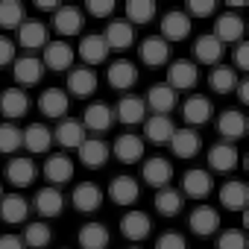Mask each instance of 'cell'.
<instances>
[{"mask_svg":"<svg viewBox=\"0 0 249 249\" xmlns=\"http://www.w3.org/2000/svg\"><path fill=\"white\" fill-rule=\"evenodd\" d=\"M94 91H97V73L91 71V68H71L68 71V94H73V97H94Z\"/></svg>","mask_w":249,"mask_h":249,"instance_id":"cell-9","label":"cell"},{"mask_svg":"<svg viewBox=\"0 0 249 249\" xmlns=\"http://www.w3.org/2000/svg\"><path fill=\"white\" fill-rule=\"evenodd\" d=\"M156 249H188V243H185V237L179 231H164L156 240Z\"/></svg>","mask_w":249,"mask_h":249,"instance_id":"cell-48","label":"cell"},{"mask_svg":"<svg viewBox=\"0 0 249 249\" xmlns=\"http://www.w3.org/2000/svg\"><path fill=\"white\" fill-rule=\"evenodd\" d=\"M44 62L36 59V56H21L12 62V76L21 82V85H38L41 76H44Z\"/></svg>","mask_w":249,"mask_h":249,"instance_id":"cell-13","label":"cell"},{"mask_svg":"<svg viewBox=\"0 0 249 249\" xmlns=\"http://www.w3.org/2000/svg\"><path fill=\"white\" fill-rule=\"evenodd\" d=\"M53 141L65 150H79V144L85 141V129L79 120H59V126L53 129Z\"/></svg>","mask_w":249,"mask_h":249,"instance_id":"cell-22","label":"cell"},{"mask_svg":"<svg viewBox=\"0 0 249 249\" xmlns=\"http://www.w3.org/2000/svg\"><path fill=\"white\" fill-rule=\"evenodd\" d=\"M103 38H106L108 50H129V47H132V41H135V27H132L129 21L117 18V21H111V24L106 27Z\"/></svg>","mask_w":249,"mask_h":249,"instance_id":"cell-12","label":"cell"},{"mask_svg":"<svg viewBox=\"0 0 249 249\" xmlns=\"http://www.w3.org/2000/svg\"><path fill=\"white\" fill-rule=\"evenodd\" d=\"M220 202H223L229 211H243L246 202H249V188H246L240 179L226 182V185L220 188Z\"/></svg>","mask_w":249,"mask_h":249,"instance_id":"cell-37","label":"cell"},{"mask_svg":"<svg viewBox=\"0 0 249 249\" xmlns=\"http://www.w3.org/2000/svg\"><path fill=\"white\" fill-rule=\"evenodd\" d=\"M12 62H15V41L6 38V36H0V68L12 65Z\"/></svg>","mask_w":249,"mask_h":249,"instance_id":"cell-50","label":"cell"},{"mask_svg":"<svg viewBox=\"0 0 249 249\" xmlns=\"http://www.w3.org/2000/svg\"><path fill=\"white\" fill-rule=\"evenodd\" d=\"M33 208L38 211V217H59L65 211V196L59 188H41L33 199Z\"/></svg>","mask_w":249,"mask_h":249,"instance_id":"cell-19","label":"cell"},{"mask_svg":"<svg viewBox=\"0 0 249 249\" xmlns=\"http://www.w3.org/2000/svg\"><path fill=\"white\" fill-rule=\"evenodd\" d=\"M71 202H73L76 211L94 214V211L103 205V191H100V185H94V182H79V185L73 188V194H71Z\"/></svg>","mask_w":249,"mask_h":249,"instance_id":"cell-6","label":"cell"},{"mask_svg":"<svg viewBox=\"0 0 249 249\" xmlns=\"http://www.w3.org/2000/svg\"><path fill=\"white\" fill-rule=\"evenodd\" d=\"M217 129H220V135L226 138V144L243 138V135H246V117H243V111H240V108H226V111L220 114V120H217Z\"/></svg>","mask_w":249,"mask_h":249,"instance_id":"cell-21","label":"cell"},{"mask_svg":"<svg viewBox=\"0 0 249 249\" xmlns=\"http://www.w3.org/2000/svg\"><path fill=\"white\" fill-rule=\"evenodd\" d=\"M73 59H76V50L68 44V41H47V47H44V68H50V71H71L73 68Z\"/></svg>","mask_w":249,"mask_h":249,"instance_id":"cell-1","label":"cell"},{"mask_svg":"<svg viewBox=\"0 0 249 249\" xmlns=\"http://www.w3.org/2000/svg\"><path fill=\"white\" fill-rule=\"evenodd\" d=\"M217 249H246V234L243 229H226L217 237Z\"/></svg>","mask_w":249,"mask_h":249,"instance_id":"cell-46","label":"cell"},{"mask_svg":"<svg viewBox=\"0 0 249 249\" xmlns=\"http://www.w3.org/2000/svg\"><path fill=\"white\" fill-rule=\"evenodd\" d=\"M53 30L59 36H79V30H82V12L76 6H59L53 12Z\"/></svg>","mask_w":249,"mask_h":249,"instance_id":"cell-29","label":"cell"},{"mask_svg":"<svg viewBox=\"0 0 249 249\" xmlns=\"http://www.w3.org/2000/svg\"><path fill=\"white\" fill-rule=\"evenodd\" d=\"M243 30H246V24H243V18L237 15V12H223L220 18H217V24H214V38L226 47V44H237L240 38H243Z\"/></svg>","mask_w":249,"mask_h":249,"instance_id":"cell-3","label":"cell"},{"mask_svg":"<svg viewBox=\"0 0 249 249\" xmlns=\"http://www.w3.org/2000/svg\"><path fill=\"white\" fill-rule=\"evenodd\" d=\"M0 249H27L21 234H0Z\"/></svg>","mask_w":249,"mask_h":249,"instance_id":"cell-52","label":"cell"},{"mask_svg":"<svg viewBox=\"0 0 249 249\" xmlns=\"http://www.w3.org/2000/svg\"><path fill=\"white\" fill-rule=\"evenodd\" d=\"M27 18H24V6L18 0H0V27L3 30H15L21 27Z\"/></svg>","mask_w":249,"mask_h":249,"instance_id":"cell-44","label":"cell"},{"mask_svg":"<svg viewBox=\"0 0 249 249\" xmlns=\"http://www.w3.org/2000/svg\"><path fill=\"white\" fill-rule=\"evenodd\" d=\"M6 179L15 185V188H27L33 179H36V164H33V159H12L9 164H6Z\"/></svg>","mask_w":249,"mask_h":249,"instance_id":"cell-38","label":"cell"},{"mask_svg":"<svg viewBox=\"0 0 249 249\" xmlns=\"http://www.w3.org/2000/svg\"><path fill=\"white\" fill-rule=\"evenodd\" d=\"M114 156L123 161V164H135L144 159V138L141 135H132V132H123L117 141H114Z\"/></svg>","mask_w":249,"mask_h":249,"instance_id":"cell-20","label":"cell"},{"mask_svg":"<svg viewBox=\"0 0 249 249\" xmlns=\"http://www.w3.org/2000/svg\"><path fill=\"white\" fill-rule=\"evenodd\" d=\"M53 144V129L47 126V123H30V126L24 129V147L38 156V153H47Z\"/></svg>","mask_w":249,"mask_h":249,"instance_id":"cell-23","label":"cell"},{"mask_svg":"<svg viewBox=\"0 0 249 249\" xmlns=\"http://www.w3.org/2000/svg\"><path fill=\"white\" fill-rule=\"evenodd\" d=\"M18 147H24V129L15 123H0V153H15Z\"/></svg>","mask_w":249,"mask_h":249,"instance_id":"cell-45","label":"cell"},{"mask_svg":"<svg viewBox=\"0 0 249 249\" xmlns=\"http://www.w3.org/2000/svg\"><path fill=\"white\" fill-rule=\"evenodd\" d=\"M199 144H202V141H199V132L191 129V126L176 129L173 138H170V150H173L176 159H194V156L199 153Z\"/></svg>","mask_w":249,"mask_h":249,"instance_id":"cell-18","label":"cell"},{"mask_svg":"<svg viewBox=\"0 0 249 249\" xmlns=\"http://www.w3.org/2000/svg\"><path fill=\"white\" fill-rule=\"evenodd\" d=\"M50 237H53V231H50V226H47L44 220L27 223V229H24V234H21L24 246H33V249H44V246L50 243Z\"/></svg>","mask_w":249,"mask_h":249,"instance_id":"cell-42","label":"cell"},{"mask_svg":"<svg viewBox=\"0 0 249 249\" xmlns=\"http://www.w3.org/2000/svg\"><path fill=\"white\" fill-rule=\"evenodd\" d=\"M182 202H185V196H182L176 188H161V191L156 194V211H159L161 217H176V214L182 211Z\"/></svg>","mask_w":249,"mask_h":249,"instance_id":"cell-41","label":"cell"},{"mask_svg":"<svg viewBox=\"0 0 249 249\" xmlns=\"http://www.w3.org/2000/svg\"><path fill=\"white\" fill-rule=\"evenodd\" d=\"M44 176H47L53 185H65V182H71V179H73V159L65 156V153H53V156H47Z\"/></svg>","mask_w":249,"mask_h":249,"instance_id":"cell-27","label":"cell"},{"mask_svg":"<svg viewBox=\"0 0 249 249\" xmlns=\"http://www.w3.org/2000/svg\"><path fill=\"white\" fill-rule=\"evenodd\" d=\"M208 82H211V88H214L217 94H231L240 79H237V71H234V68H229V65H214Z\"/></svg>","mask_w":249,"mask_h":249,"instance_id":"cell-40","label":"cell"},{"mask_svg":"<svg viewBox=\"0 0 249 249\" xmlns=\"http://www.w3.org/2000/svg\"><path fill=\"white\" fill-rule=\"evenodd\" d=\"M108 85L117 88V91H129L135 82H138V68L129 62V59H114L108 65Z\"/></svg>","mask_w":249,"mask_h":249,"instance_id":"cell-11","label":"cell"},{"mask_svg":"<svg viewBox=\"0 0 249 249\" xmlns=\"http://www.w3.org/2000/svg\"><path fill=\"white\" fill-rule=\"evenodd\" d=\"M196 79H199V71H196V65H194L191 59H176V62H170L167 85H170L173 91H188V88L196 85Z\"/></svg>","mask_w":249,"mask_h":249,"instance_id":"cell-2","label":"cell"},{"mask_svg":"<svg viewBox=\"0 0 249 249\" xmlns=\"http://www.w3.org/2000/svg\"><path fill=\"white\" fill-rule=\"evenodd\" d=\"M211 114H214V106H211V100L202 97V94L188 97L185 106H182V117L188 120L191 129H194V126H205V123L211 120Z\"/></svg>","mask_w":249,"mask_h":249,"instance_id":"cell-5","label":"cell"},{"mask_svg":"<svg viewBox=\"0 0 249 249\" xmlns=\"http://www.w3.org/2000/svg\"><path fill=\"white\" fill-rule=\"evenodd\" d=\"M68 106H71V100H68V91H62V88H47L38 97V108L47 117H62L68 111Z\"/></svg>","mask_w":249,"mask_h":249,"instance_id":"cell-36","label":"cell"},{"mask_svg":"<svg viewBox=\"0 0 249 249\" xmlns=\"http://www.w3.org/2000/svg\"><path fill=\"white\" fill-rule=\"evenodd\" d=\"M36 6H38V9H44V12H56V9H59L56 0H36Z\"/></svg>","mask_w":249,"mask_h":249,"instance_id":"cell-54","label":"cell"},{"mask_svg":"<svg viewBox=\"0 0 249 249\" xmlns=\"http://www.w3.org/2000/svg\"><path fill=\"white\" fill-rule=\"evenodd\" d=\"M194 56L202 65H217L223 59V44L214 38V33H205V36H199L194 41Z\"/></svg>","mask_w":249,"mask_h":249,"instance_id":"cell-35","label":"cell"},{"mask_svg":"<svg viewBox=\"0 0 249 249\" xmlns=\"http://www.w3.org/2000/svg\"><path fill=\"white\" fill-rule=\"evenodd\" d=\"M18 41H21V47L24 50H44L47 47V27H44V21H24L21 27H18Z\"/></svg>","mask_w":249,"mask_h":249,"instance_id":"cell-24","label":"cell"},{"mask_svg":"<svg viewBox=\"0 0 249 249\" xmlns=\"http://www.w3.org/2000/svg\"><path fill=\"white\" fill-rule=\"evenodd\" d=\"M114 120L129 123V126L132 123H144L147 120V103L141 97H123L114 108Z\"/></svg>","mask_w":249,"mask_h":249,"instance_id":"cell-31","label":"cell"},{"mask_svg":"<svg viewBox=\"0 0 249 249\" xmlns=\"http://www.w3.org/2000/svg\"><path fill=\"white\" fill-rule=\"evenodd\" d=\"M237 161H240V153H237V147L234 144H214L211 150H208V164H211V170H220V173H229V170H234L237 167Z\"/></svg>","mask_w":249,"mask_h":249,"instance_id":"cell-26","label":"cell"},{"mask_svg":"<svg viewBox=\"0 0 249 249\" xmlns=\"http://www.w3.org/2000/svg\"><path fill=\"white\" fill-rule=\"evenodd\" d=\"M79 246L82 249H106L108 246V229L103 223H97V220L85 223L79 229Z\"/></svg>","mask_w":249,"mask_h":249,"instance_id":"cell-39","label":"cell"},{"mask_svg":"<svg viewBox=\"0 0 249 249\" xmlns=\"http://www.w3.org/2000/svg\"><path fill=\"white\" fill-rule=\"evenodd\" d=\"M0 196H3V194H0Z\"/></svg>","mask_w":249,"mask_h":249,"instance_id":"cell-55","label":"cell"},{"mask_svg":"<svg viewBox=\"0 0 249 249\" xmlns=\"http://www.w3.org/2000/svg\"><path fill=\"white\" fill-rule=\"evenodd\" d=\"M234 68L237 71L249 68V44L246 41H237V47H234Z\"/></svg>","mask_w":249,"mask_h":249,"instance_id":"cell-51","label":"cell"},{"mask_svg":"<svg viewBox=\"0 0 249 249\" xmlns=\"http://www.w3.org/2000/svg\"><path fill=\"white\" fill-rule=\"evenodd\" d=\"M188 226H191V231H194V234L208 237V234H214V231L220 229V214H217L211 205H196V208L191 211Z\"/></svg>","mask_w":249,"mask_h":249,"instance_id":"cell-15","label":"cell"},{"mask_svg":"<svg viewBox=\"0 0 249 249\" xmlns=\"http://www.w3.org/2000/svg\"><path fill=\"white\" fill-rule=\"evenodd\" d=\"M150 229H153V220H150V214H144V211H126L120 217V234L126 237V240H144L147 234H150Z\"/></svg>","mask_w":249,"mask_h":249,"instance_id":"cell-7","label":"cell"},{"mask_svg":"<svg viewBox=\"0 0 249 249\" xmlns=\"http://www.w3.org/2000/svg\"><path fill=\"white\" fill-rule=\"evenodd\" d=\"M214 6H217L214 0H191V3H188V12H185V15H188L191 21H194V18H208V15L214 12Z\"/></svg>","mask_w":249,"mask_h":249,"instance_id":"cell-47","label":"cell"},{"mask_svg":"<svg viewBox=\"0 0 249 249\" xmlns=\"http://www.w3.org/2000/svg\"><path fill=\"white\" fill-rule=\"evenodd\" d=\"M27 214H30V202L21 194L0 196V220H3V223H24Z\"/></svg>","mask_w":249,"mask_h":249,"instance_id":"cell-32","label":"cell"},{"mask_svg":"<svg viewBox=\"0 0 249 249\" xmlns=\"http://www.w3.org/2000/svg\"><path fill=\"white\" fill-rule=\"evenodd\" d=\"M153 15H156V3H153V0H129V3H126V18H123V21H129L135 27V24H150Z\"/></svg>","mask_w":249,"mask_h":249,"instance_id":"cell-43","label":"cell"},{"mask_svg":"<svg viewBox=\"0 0 249 249\" xmlns=\"http://www.w3.org/2000/svg\"><path fill=\"white\" fill-rule=\"evenodd\" d=\"M0 111H3L6 117L18 120L30 111V97L24 88H6L3 94H0Z\"/></svg>","mask_w":249,"mask_h":249,"instance_id":"cell-28","label":"cell"},{"mask_svg":"<svg viewBox=\"0 0 249 249\" xmlns=\"http://www.w3.org/2000/svg\"><path fill=\"white\" fill-rule=\"evenodd\" d=\"M147 108H153V114H170L173 111V106H176V91L167 85V82H159V85H153L150 91H147Z\"/></svg>","mask_w":249,"mask_h":249,"instance_id":"cell-17","label":"cell"},{"mask_svg":"<svg viewBox=\"0 0 249 249\" xmlns=\"http://www.w3.org/2000/svg\"><path fill=\"white\" fill-rule=\"evenodd\" d=\"M234 91H237V100H240V103H249V82H246V79H240Z\"/></svg>","mask_w":249,"mask_h":249,"instance_id":"cell-53","label":"cell"},{"mask_svg":"<svg viewBox=\"0 0 249 249\" xmlns=\"http://www.w3.org/2000/svg\"><path fill=\"white\" fill-rule=\"evenodd\" d=\"M79 161L85 164V167H91V170H97V167H103L106 164V159H108V147L100 141V138H85L82 144H79Z\"/></svg>","mask_w":249,"mask_h":249,"instance_id":"cell-33","label":"cell"},{"mask_svg":"<svg viewBox=\"0 0 249 249\" xmlns=\"http://www.w3.org/2000/svg\"><path fill=\"white\" fill-rule=\"evenodd\" d=\"M211 188H214V179H211V173L202 170V167H191V170L182 176V191H185V196H191V199L208 196Z\"/></svg>","mask_w":249,"mask_h":249,"instance_id":"cell-10","label":"cell"},{"mask_svg":"<svg viewBox=\"0 0 249 249\" xmlns=\"http://www.w3.org/2000/svg\"><path fill=\"white\" fill-rule=\"evenodd\" d=\"M138 50H141L144 65H150V68H159V65H164V62L170 59V44H167L161 36H147Z\"/></svg>","mask_w":249,"mask_h":249,"instance_id":"cell-25","label":"cell"},{"mask_svg":"<svg viewBox=\"0 0 249 249\" xmlns=\"http://www.w3.org/2000/svg\"><path fill=\"white\" fill-rule=\"evenodd\" d=\"M82 117H85V126H88V129L106 132V129H111V123H114V108L106 106V103H91Z\"/></svg>","mask_w":249,"mask_h":249,"instance_id":"cell-34","label":"cell"},{"mask_svg":"<svg viewBox=\"0 0 249 249\" xmlns=\"http://www.w3.org/2000/svg\"><path fill=\"white\" fill-rule=\"evenodd\" d=\"M76 53H79V59H82L85 65H100V62H106V56H108V44H106L103 36L91 33V36H82Z\"/></svg>","mask_w":249,"mask_h":249,"instance_id":"cell-30","label":"cell"},{"mask_svg":"<svg viewBox=\"0 0 249 249\" xmlns=\"http://www.w3.org/2000/svg\"><path fill=\"white\" fill-rule=\"evenodd\" d=\"M114 12V0H91L88 3V15L94 18H108Z\"/></svg>","mask_w":249,"mask_h":249,"instance_id":"cell-49","label":"cell"},{"mask_svg":"<svg viewBox=\"0 0 249 249\" xmlns=\"http://www.w3.org/2000/svg\"><path fill=\"white\" fill-rule=\"evenodd\" d=\"M170 179H173V164H170L167 159L153 156V159L144 161V182H147V185H153V188L161 191V188L170 185Z\"/></svg>","mask_w":249,"mask_h":249,"instance_id":"cell-14","label":"cell"},{"mask_svg":"<svg viewBox=\"0 0 249 249\" xmlns=\"http://www.w3.org/2000/svg\"><path fill=\"white\" fill-rule=\"evenodd\" d=\"M173 132H176L173 120L164 117V114H153V117L144 120V144L150 141V144H156V147H164V144H170Z\"/></svg>","mask_w":249,"mask_h":249,"instance_id":"cell-4","label":"cell"},{"mask_svg":"<svg viewBox=\"0 0 249 249\" xmlns=\"http://www.w3.org/2000/svg\"><path fill=\"white\" fill-rule=\"evenodd\" d=\"M138 194H141V188H138V182L132 179V176H114L111 182H108V196H111V202L114 205H132L135 199H138Z\"/></svg>","mask_w":249,"mask_h":249,"instance_id":"cell-16","label":"cell"},{"mask_svg":"<svg viewBox=\"0 0 249 249\" xmlns=\"http://www.w3.org/2000/svg\"><path fill=\"white\" fill-rule=\"evenodd\" d=\"M191 27H194V21H191L185 12L173 9V12H167V15L161 18V38H164L167 44H170V41H182V38L191 36Z\"/></svg>","mask_w":249,"mask_h":249,"instance_id":"cell-8","label":"cell"}]
</instances>
